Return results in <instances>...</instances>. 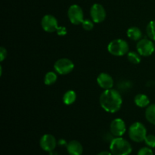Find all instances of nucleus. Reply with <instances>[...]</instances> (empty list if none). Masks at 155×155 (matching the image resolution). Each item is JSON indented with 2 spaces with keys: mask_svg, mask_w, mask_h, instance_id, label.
Masks as SVG:
<instances>
[{
  "mask_svg": "<svg viewBox=\"0 0 155 155\" xmlns=\"http://www.w3.org/2000/svg\"><path fill=\"white\" fill-rule=\"evenodd\" d=\"M67 151L69 155H82L83 152V145L77 140H72L67 145Z\"/></svg>",
  "mask_w": 155,
  "mask_h": 155,
  "instance_id": "13",
  "label": "nucleus"
},
{
  "mask_svg": "<svg viewBox=\"0 0 155 155\" xmlns=\"http://www.w3.org/2000/svg\"><path fill=\"white\" fill-rule=\"evenodd\" d=\"M99 103L101 107L105 111L109 113H116L123 104V98L120 92L114 89L104 90L99 97Z\"/></svg>",
  "mask_w": 155,
  "mask_h": 155,
  "instance_id": "1",
  "label": "nucleus"
},
{
  "mask_svg": "<svg viewBox=\"0 0 155 155\" xmlns=\"http://www.w3.org/2000/svg\"><path fill=\"white\" fill-rule=\"evenodd\" d=\"M2 75V67L0 66V76Z\"/></svg>",
  "mask_w": 155,
  "mask_h": 155,
  "instance_id": "29",
  "label": "nucleus"
},
{
  "mask_svg": "<svg viewBox=\"0 0 155 155\" xmlns=\"http://www.w3.org/2000/svg\"><path fill=\"white\" fill-rule=\"evenodd\" d=\"M127 131V127L124 120L121 118H115L110 125V133L114 137H122Z\"/></svg>",
  "mask_w": 155,
  "mask_h": 155,
  "instance_id": "10",
  "label": "nucleus"
},
{
  "mask_svg": "<svg viewBox=\"0 0 155 155\" xmlns=\"http://www.w3.org/2000/svg\"><path fill=\"white\" fill-rule=\"evenodd\" d=\"M140 54L138 52H135V51H129L127 53V58H128L129 61L130 63L133 64H138L141 62V57Z\"/></svg>",
  "mask_w": 155,
  "mask_h": 155,
  "instance_id": "20",
  "label": "nucleus"
},
{
  "mask_svg": "<svg viewBox=\"0 0 155 155\" xmlns=\"http://www.w3.org/2000/svg\"><path fill=\"white\" fill-rule=\"evenodd\" d=\"M137 52L141 56L148 57L155 51V45L153 41L150 39H141L136 44Z\"/></svg>",
  "mask_w": 155,
  "mask_h": 155,
  "instance_id": "5",
  "label": "nucleus"
},
{
  "mask_svg": "<svg viewBox=\"0 0 155 155\" xmlns=\"http://www.w3.org/2000/svg\"><path fill=\"white\" fill-rule=\"evenodd\" d=\"M106 15V11L102 5L98 3L92 5L90 8V16L94 23L99 24L103 22L105 20Z\"/></svg>",
  "mask_w": 155,
  "mask_h": 155,
  "instance_id": "9",
  "label": "nucleus"
},
{
  "mask_svg": "<svg viewBox=\"0 0 155 155\" xmlns=\"http://www.w3.org/2000/svg\"><path fill=\"white\" fill-rule=\"evenodd\" d=\"M97 83L101 89L106 90L112 89L114 82L110 74L107 73H101L97 77Z\"/></svg>",
  "mask_w": 155,
  "mask_h": 155,
  "instance_id": "12",
  "label": "nucleus"
},
{
  "mask_svg": "<svg viewBox=\"0 0 155 155\" xmlns=\"http://www.w3.org/2000/svg\"><path fill=\"white\" fill-rule=\"evenodd\" d=\"M68 17L71 24L74 25L82 24L84 21V13L83 9L80 5L76 4L69 7L68 10Z\"/></svg>",
  "mask_w": 155,
  "mask_h": 155,
  "instance_id": "6",
  "label": "nucleus"
},
{
  "mask_svg": "<svg viewBox=\"0 0 155 155\" xmlns=\"http://www.w3.org/2000/svg\"><path fill=\"white\" fill-rule=\"evenodd\" d=\"M134 102L139 107H147L150 104V99L145 94H137L134 98Z\"/></svg>",
  "mask_w": 155,
  "mask_h": 155,
  "instance_id": "14",
  "label": "nucleus"
},
{
  "mask_svg": "<svg viewBox=\"0 0 155 155\" xmlns=\"http://www.w3.org/2000/svg\"><path fill=\"white\" fill-rule=\"evenodd\" d=\"M137 155H154L153 151L149 147H143L138 151Z\"/></svg>",
  "mask_w": 155,
  "mask_h": 155,
  "instance_id": "24",
  "label": "nucleus"
},
{
  "mask_svg": "<svg viewBox=\"0 0 155 155\" xmlns=\"http://www.w3.org/2000/svg\"><path fill=\"white\" fill-rule=\"evenodd\" d=\"M41 26L47 33H54V32L57 33L60 28L57 18L52 15H45L42 18Z\"/></svg>",
  "mask_w": 155,
  "mask_h": 155,
  "instance_id": "8",
  "label": "nucleus"
},
{
  "mask_svg": "<svg viewBox=\"0 0 155 155\" xmlns=\"http://www.w3.org/2000/svg\"><path fill=\"white\" fill-rule=\"evenodd\" d=\"M145 116L148 122L155 125V104H149L146 107Z\"/></svg>",
  "mask_w": 155,
  "mask_h": 155,
  "instance_id": "17",
  "label": "nucleus"
},
{
  "mask_svg": "<svg viewBox=\"0 0 155 155\" xmlns=\"http://www.w3.org/2000/svg\"><path fill=\"white\" fill-rule=\"evenodd\" d=\"M7 57V50L5 47L2 46L0 48V61H3Z\"/></svg>",
  "mask_w": 155,
  "mask_h": 155,
  "instance_id": "25",
  "label": "nucleus"
},
{
  "mask_svg": "<svg viewBox=\"0 0 155 155\" xmlns=\"http://www.w3.org/2000/svg\"><path fill=\"white\" fill-rule=\"evenodd\" d=\"M58 144L59 145H61V146H63V145H68V143L66 142V141L64 140V139H60V140L58 142Z\"/></svg>",
  "mask_w": 155,
  "mask_h": 155,
  "instance_id": "27",
  "label": "nucleus"
},
{
  "mask_svg": "<svg viewBox=\"0 0 155 155\" xmlns=\"http://www.w3.org/2000/svg\"><path fill=\"white\" fill-rule=\"evenodd\" d=\"M58 145L55 137L51 134H45L41 137L39 145L43 151L51 152L54 150Z\"/></svg>",
  "mask_w": 155,
  "mask_h": 155,
  "instance_id": "11",
  "label": "nucleus"
},
{
  "mask_svg": "<svg viewBox=\"0 0 155 155\" xmlns=\"http://www.w3.org/2000/svg\"><path fill=\"white\" fill-rule=\"evenodd\" d=\"M54 71L60 75H66L73 71L74 68V64L71 59L63 58L55 61L54 64Z\"/></svg>",
  "mask_w": 155,
  "mask_h": 155,
  "instance_id": "7",
  "label": "nucleus"
},
{
  "mask_svg": "<svg viewBox=\"0 0 155 155\" xmlns=\"http://www.w3.org/2000/svg\"><path fill=\"white\" fill-rule=\"evenodd\" d=\"M132 151L131 144L122 137H115L110 142V151L113 155H130Z\"/></svg>",
  "mask_w": 155,
  "mask_h": 155,
  "instance_id": "2",
  "label": "nucleus"
},
{
  "mask_svg": "<svg viewBox=\"0 0 155 155\" xmlns=\"http://www.w3.org/2000/svg\"><path fill=\"white\" fill-rule=\"evenodd\" d=\"M146 33L150 39L155 41V21H151L148 23L146 27Z\"/></svg>",
  "mask_w": 155,
  "mask_h": 155,
  "instance_id": "19",
  "label": "nucleus"
},
{
  "mask_svg": "<svg viewBox=\"0 0 155 155\" xmlns=\"http://www.w3.org/2000/svg\"><path fill=\"white\" fill-rule=\"evenodd\" d=\"M128 134L129 137L133 142H144L147 136V129L142 123L135 122L129 128Z\"/></svg>",
  "mask_w": 155,
  "mask_h": 155,
  "instance_id": "3",
  "label": "nucleus"
},
{
  "mask_svg": "<svg viewBox=\"0 0 155 155\" xmlns=\"http://www.w3.org/2000/svg\"><path fill=\"white\" fill-rule=\"evenodd\" d=\"M127 36L133 41H139L142 37V32L139 27H131L127 32Z\"/></svg>",
  "mask_w": 155,
  "mask_h": 155,
  "instance_id": "15",
  "label": "nucleus"
},
{
  "mask_svg": "<svg viewBox=\"0 0 155 155\" xmlns=\"http://www.w3.org/2000/svg\"><path fill=\"white\" fill-rule=\"evenodd\" d=\"M97 155H113L112 153L110 151H101V152L98 153Z\"/></svg>",
  "mask_w": 155,
  "mask_h": 155,
  "instance_id": "26",
  "label": "nucleus"
},
{
  "mask_svg": "<svg viewBox=\"0 0 155 155\" xmlns=\"http://www.w3.org/2000/svg\"><path fill=\"white\" fill-rule=\"evenodd\" d=\"M133 86V84L129 80H122V81L119 82L117 85V87L121 91H127L130 89Z\"/></svg>",
  "mask_w": 155,
  "mask_h": 155,
  "instance_id": "21",
  "label": "nucleus"
},
{
  "mask_svg": "<svg viewBox=\"0 0 155 155\" xmlns=\"http://www.w3.org/2000/svg\"><path fill=\"white\" fill-rule=\"evenodd\" d=\"M82 27L85 30L90 31L94 28V22L92 20L84 19V21L82 23Z\"/></svg>",
  "mask_w": 155,
  "mask_h": 155,
  "instance_id": "23",
  "label": "nucleus"
},
{
  "mask_svg": "<svg viewBox=\"0 0 155 155\" xmlns=\"http://www.w3.org/2000/svg\"><path fill=\"white\" fill-rule=\"evenodd\" d=\"M49 155H59L58 154L57 152H55V151H51V152H49Z\"/></svg>",
  "mask_w": 155,
  "mask_h": 155,
  "instance_id": "28",
  "label": "nucleus"
},
{
  "mask_svg": "<svg viewBox=\"0 0 155 155\" xmlns=\"http://www.w3.org/2000/svg\"><path fill=\"white\" fill-rule=\"evenodd\" d=\"M146 145L151 148H155V136L154 135H147L145 141Z\"/></svg>",
  "mask_w": 155,
  "mask_h": 155,
  "instance_id": "22",
  "label": "nucleus"
},
{
  "mask_svg": "<svg viewBox=\"0 0 155 155\" xmlns=\"http://www.w3.org/2000/svg\"><path fill=\"white\" fill-rule=\"evenodd\" d=\"M58 80L57 74L54 71H49V72L46 73L44 77V83L47 86H51V85L54 84Z\"/></svg>",
  "mask_w": 155,
  "mask_h": 155,
  "instance_id": "18",
  "label": "nucleus"
},
{
  "mask_svg": "<svg viewBox=\"0 0 155 155\" xmlns=\"http://www.w3.org/2000/svg\"><path fill=\"white\" fill-rule=\"evenodd\" d=\"M77 100V93L74 90H68L64 94L63 102L66 105H71L74 104Z\"/></svg>",
  "mask_w": 155,
  "mask_h": 155,
  "instance_id": "16",
  "label": "nucleus"
},
{
  "mask_svg": "<svg viewBox=\"0 0 155 155\" xmlns=\"http://www.w3.org/2000/svg\"><path fill=\"white\" fill-rule=\"evenodd\" d=\"M107 51L112 55L124 56L129 52V44L124 39H114L107 45Z\"/></svg>",
  "mask_w": 155,
  "mask_h": 155,
  "instance_id": "4",
  "label": "nucleus"
}]
</instances>
